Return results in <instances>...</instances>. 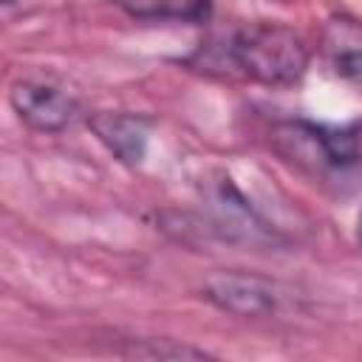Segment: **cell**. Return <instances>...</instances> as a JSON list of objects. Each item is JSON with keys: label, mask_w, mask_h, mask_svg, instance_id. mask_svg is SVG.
<instances>
[{"label": "cell", "mask_w": 362, "mask_h": 362, "mask_svg": "<svg viewBox=\"0 0 362 362\" xmlns=\"http://www.w3.org/2000/svg\"><path fill=\"white\" fill-rule=\"evenodd\" d=\"M195 59L206 71L223 68L226 74L257 85L286 88L305 76L311 51L291 25L257 20L243 23L218 42L204 45Z\"/></svg>", "instance_id": "obj_1"}, {"label": "cell", "mask_w": 362, "mask_h": 362, "mask_svg": "<svg viewBox=\"0 0 362 362\" xmlns=\"http://www.w3.org/2000/svg\"><path fill=\"white\" fill-rule=\"evenodd\" d=\"M286 294L288 291L277 280L255 272H240V269L212 272L201 283V297L206 303H212L223 314L243 317V320L280 314V308L286 305Z\"/></svg>", "instance_id": "obj_2"}, {"label": "cell", "mask_w": 362, "mask_h": 362, "mask_svg": "<svg viewBox=\"0 0 362 362\" xmlns=\"http://www.w3.org/2000/svg\"><path fill=\"white\" fill-rule=\"evenodd\" d=\"M8 105L17 119L37 133H62L82 113V102L76 93L37 76L14 79L8 88Z\"/></svg>", "instance_id": "obj_3"}, {"label": "cell", "mask_w": 362, "mask_h": 362, "mask_svg": "<svg viewBox=\"0 0 362 362\" xmlns=\"http://www.w3.org/2000/svg\"><path fill=\"white\" fill-rule=\"evenodd\" d=\"M88 127L122 164L136 167L144 161L150 139V122L144 116L124 110H96L88 116Z\"/></svg>", "instance_id": "obj_4"}, {"label": "cell", "mask_w": 362, "mask_h": 362, "mask_svg": "<svg viewBox=\"0 0 362 362\" xmlns=\"http://www.w3.org/2000/svg\"><path fill=\"white\" fill-rule=\"evenodd\" d=\"M320 54L345 82L362 88V20L354 14H331L320 28Z\"/></svg>", "instance_id": "obj_5"}, {"label": "cell", "mask_w": 362, "mask_h": 362, "mask_svg": "<svg viewBox=\"0 0 362 362\" xmlns=\"http://www.w3.org/2000/svg\"><path fill=\"white\" fill-rule=\"evenodd\" d=\"M119 11L133 20L150 23H198L206 17L212 0H110Z\"/></svg>", "instance_id": "obj_6"}, {"label": "cell", "mask_w": 362, "mask_h": 362, "mask_svg": "<svg viewBox=\"0 0 362 362\" xmlns=\"http://www.w3.org/2000/svg\"><path fill=\"white\" fill-rule=\"evenodd\" d=\"M127 348L124 356H147V359H206L209 354L201 348H192L187 342L173 339H124Z\"/></svg>", "instance_id": "obj_7"}, {"label": "cell", "mask_w": 362, "mask_h": 362, "mask_svg": "<svg viewBox=\"0 0 362 362\" xmlns=\"http://www.w3.org/2000/svg\"><path fill=\"white\" fill-rule=\"evenodd\" d=\"M356 238H359V243H362V212H359V221H356Z\"/></svg>", "instance_id": "obj_8"}]
</instances>
